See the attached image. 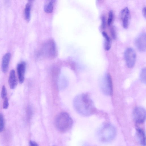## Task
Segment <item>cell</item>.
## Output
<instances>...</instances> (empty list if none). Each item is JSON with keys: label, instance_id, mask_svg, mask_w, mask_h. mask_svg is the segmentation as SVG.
I'll return each instance as SVG.
<instances>
[{"label": "cell", "instance_id": "6da1fadb", "mask_svg": "<svg viewBox=\"0 0 146 146\" xmlns=\"http://www.w3.org/2000/svg\"><path fill=\"white\" fill-rule=\"evenodd\" d=\"M73 105L76 111L84 116L92 115L96 111L94 103L88 94L82 93L77 96L74 99Z\"/></svg>", "mask_w": 146, "mask_h": 146}, {"label": "cell", "instance_id": "7a4b0ae2", "mask_svg": "<svg viewBox=\"0 0 146 146\" xmlns=\"http://www.w3.org/2000/svg\"><path fill=\"white\" fill-rule=\"evenodd\" d=\"M73 123L71 117L68 113L64 112L59 113L56 117L55 121L56 129L62 133L69 131L72 127Z\"/></svg>", "mask_w": 146, "mask_h": 146}, {"label": "cell", "instance_id": "3957f363", "mask_svg": "<svg viewBox=\"0 0 146 146\" xmlns=\"http://www.w3.org/2000/svg\"><path fill=\"white\" fill-rule=\"evenodd\" d=\"M116 133V130L114 127L111 124L106 123L102 125L99 129L97 135L101 142L108 143L114 139Z\"/></svg>", "mask_w": 146, "mask_h": 146}, {"label": "cell", "instance_id": "277c9868", "mask_svg": "<svg viewBox=\"0 0 146 146\" xmlns=\"http://www.w3.org/2000/svg\"><path fill=\"white\" fill-rule=\"evenodd\" d=\"M100 87L103 92L105 95L111 96L113 93V85L111 77L109 74H105L100 82Z\"/></svg>", "mask_w": 146, "mask_h": 146}, {"label": "cell", "instance_id": "5b68a950", "mask_svg": "<svg viewBox=\"0 0 146 146\" xmlns=\"http://www.w3.org/2000/svg\"><path fill=\"white\" fill-rule=\"evenodd\" d=\"M43 53L46 56L50 58H54L57 55V50L55 43L53 40L48 41L44 44Z\"/></svg>", "mask_w": 146, "mask_h": 146}, {"label": "cell", "instance_id": "8992f818", "mask_svg": "<svg viewBox=\"0 0 146 146\" xmlns=\"http://www.w3.org/2000/svg\"><path fill=\"white\" fill-rule=\"evenodd\" d=\"M124 56L127 66L132 68L134 65L136 58V54L134 50L132 48L128 47L125 50Z\"/></svg>", "mask_w": 146, "mask_h": 146}, {"label": "cell", "instance_id": "52a82bcc", "mask_svg": "<svg viewBox=\"0 0 146 146\" xmlns=\"http://www.w3.org/2000/svg\"><path fill=\"white\" fill-rule=\"evenodd\" d=\"M133 116L134 120L136 123H143L146 119L145 110L141 107H136L133 110Z\"/></svg>", "mask_w": 146, "mask_h": 146}, {"label": "cell", "instance_id": "ba28073f", "mask_svg": "<svg viewBox=\"0 0 146 146\" xmlns=\"http://www.w3.org/2000/svg\"><path fill=\"white\" fill-rule=\"evenodd\" d=\"M119 18L121 21L123 27L127 28L129 25L130 17L129 9L126 7L122 9L119 14Z\"/></svg>", "mask_w": 146, "mask_h": 146}, {"label": "cell", "instance_id": "9c48e42d", "mask_svg": "<svg viewBox=\"0 0 146 146\" xmlns=\"http://www.w3.org/2000/svg\"><path fill=\"white\" fill-rule=\"evenodd\" d=\"M146 36L145 33L140 34L136 38L135 44L137 49L140 51L143 52L146 50Z\"/></svg>", "mask_w": 146, "mask_h": 146}, {"label": "cell", "instance_id": "30bf717a", "mask_svg": "<svg viewBox=\"0 0 146 146\" xmlns=\"http://www.w3.org/2000/svg\"><path fill=\"white\" fill-rule=\"evenodd\" d=\"M26 66V63L24 62H20L17 65L18 76L19 83L21 84L23 83L24 80Z\"/></svg>", "mask_w": 146, "mask_h": 146}, {"label": "cell", "instance_id": "8fae6325", "mask_svg": "<svg viewBox=\"0 0 146 146\" xmlns=\"http://www.w3.org/2000/svg\"><path fill=\"white\" fill-rule=\"evenodd\" d=\"M11 54L10 53H7L3 56L2 61L1 69L4 73H6L8 70Z\"/></svg>", "mask_w": 146, "mask_h": 146}, {"label": "cell", "instance_id": "7c38bea8", "mask_svg": "<svg viewBox=\"0 0 146 146\" xmlns=\"http://www.w3.org/2000/svg\"><path fill=\"white\" fill-rule=\"evenodd\" d=\"M136 135L139 144L142 146H145L146 136L143 130L138 128L136 130Z\"/></svg>", "mask_w": 146, "mask_h": 146}, {"label": "cell", "instance_id": "4fadbf2b", "mask_svg": "<svg viewBox=\"0 0 146 146\" xmlns=\"http://www.w3.org/2000/svg\"><path fill=\"white\" fill-rule=\"evenodd\" d=\"M8 83L10 88L11 89H15L17 85V81L14 70H11L9 73Z\"/></svg>", "mask_w": 146, "mask_h": 146}, {"label": "cell", "instance_id": "5bb4252c", "mask_svg": "<svg viewBox=\"0 0 146 146\" xmlns=\"http://www.w3.org/2000/svg\"><path fill=\"white\" fill-rule=\"evenodd\" d=\"M32 3L31 1H29L26 4L24 9L25 18L27 21H29L30 19Z\"/></svg>", "mask_w": 146, "mask_h": 146}, {"label": "cell", "instance_id": "9a60e30c", "mask_svg": "<svg viewBox=\"0 0 146 146\" xmlns=\"http://www.w3.org/2000/svg\"><path fill=\"white\" fill-rule=\"evenodd\" d=\"M102 34L104 38V48L106 50H108L110 49L111 46V38L106 32L103 31Z\"/></svg>", "mask_w": 146, "mask_h": 146}, {"label": "cell", "instance_id": "2e32d148", "mask_svg": "<svg viewBox=\"0 0 146 146\" xmlns=\"http://www.w3.org/2000/svg\"><path fill=\"white\" fill-rule=\"evenodd\" d=\"M55 1L51 0L48 1L46 2L44 6V10L46 12L48 13L52 12Z\"/></svg>", "mask_w": 146, "mask_h": 146}, {"label": "cell", "instance_id": "e0dca14e", "mask_svg": "<svg viewBox=\"0 0 146 146\" xmlns=\"http://www.w3.org/2000/svg\"><path fill=\"white\" fill-rule=\"evenodd\" d=\"M146 72L145 68H143L142 69L140 74L141 81L145 84L146 83Z\"/></svg>", "mask_w": 146, "mask_h": 146}, {"label": "cell", "instance_id": "ac0fdd59", "mask_svg": "<svg viewBox=\"0 0 146 146\" xmlns=\"http://www.w3.org/2000/svg\"><path fill=\"white\" fill-rule=\"evenodd\" d=\"M108 24L110 25L112 22L113 18V12L112 10H110L108 13Z\"/></svg>", "mask_w": 146, "mask_h": 146}, {"label": "cell", "instance_id": "d6986e66", "mask_svg": "<svg viewBox=\"0 0 146 146\" xmlns=\"http://www.w3.org/2000/svg\"><path fill=\"white\" fill-rule=\"evenodd\" d=\"M4 127V119L3 115L0 114V133L3 130Z\"/></svg>", "mask_w": 146, "mask_h": 146}, {"label": "cell", "instance_id": "ffe728a7", "mask_svg": "<svg viewBox=\"0 0 146 146\" xmlns=\"http://www.w3.org/2000/svg\"><path fill=\"white\" fill-rule=\"evenodd\" d=\"M7 91L5 86L3 85L2 88L1 96L2 99H4L7 98Z\"/></svg>", "mask_w": 146, "mask_h": 146}, {"label": "cell", "instance_id": "44dd1931", "mask_svg": "<svg viewBox=\"0 0 146 146\" xmlns=\"http://www.w3.org/2000/svg\"><path fill=\"white\" fill-rule=\"evenodd\" d=\"M101 27L102 29L105 28L106 25V19L104 15H102L101 17Z\"/></svg>", "mask_w": 146, "mask_h": 146}, {"label": "cell", "instance_id": "7402d4cb", "mask_svg": "<svg viewBox=\"0 0 146 146\" xmlns=\"http://www.w3.org/2000/svg\"><path fill=\"white\" fill-rule=\"evenodd\" d=\"M111 36L113 39H115L116 37V33L115 28L114 26L111 27L110 29Z\"/></svg>", "mask_w": 146, "mask_h": 146}, {"label": "cell", "instance_id": "603a6c76", "mask_svg": "<svg viewBox=\"0 0 146 146\" xmlns=\"http://www.w3.org/2000/svg\"><path fill=\"white\" fill-rule=\"evenodd\" d=\"M8 100L7 97L4 99L3 104V108L4 109H7L9 106Z\"/></svg>", "mask_w": 146, "mask_h": 146}, {"label": "cell", "instance_id": "cb8c5ba5", "mask_svg": "<svg viewBox=\"0 0 146 146\" xmlns=\"http://www.w3.org/2000/svg\"><path fill=\"white\" fill-rule=\"evenodd\" d=\"M29 146H38V144L35 141L31 140L29 142Z\"/></svg>", "mask_w": 146, "mask_h": 146}, {"label": "cell", "instance_id": "d4e9b609", "mask_svg": "<svg viewBox=\"0 0 146 146\" xmlns=\"http://www.w3.org/2000/svg\"><path fill=\"white\" fill-rule=\"evenodd\" d=\"M145 9H146V7H145V6H144L143 7V8L142 9V10L143 15L145 18V17H146Z\"/></svg>", "mask_w": 146, "mask_h": 146}, {"label": "cell", "instance_id": "484cf974", "mask_svg": "<svg viewBox=\"0 0 146 146\" xmlns=\"http://www.w3.org/2000/svg\"><path fill=\"white\" fill-rule=\"evenodd\" d=\"M53 146H56L55 145H53Z\"/></svg>", "mask_w": 146, "mask_h": 146}]
</instances>
